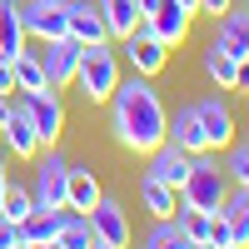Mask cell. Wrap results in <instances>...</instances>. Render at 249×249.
I'll return each instance as SVG.
<instances>
[{
	"instance_id": "484cf974",
	"label": "cell",
	"mask_w": 249,
	"mask_h": 249,
	"mask_svg": "<svg viewBox=\"0 0 249 249\" xmlns=\"http://www.w3.org/2000/svg\"><path fill=\"white\" fill-rule=\"evenodd\" d=\"M179 230H184V239H190V244H210V219L214 214H204V210H184V204H179Z\"/></svg>"
},
{
	"instance_id": "44dd1931",
	"label": "cell",
	"mask_w": 249,
	"mask_h": 249,
	"mask_svg": "<svg viewBox=\"0 0 249 249\" xmlns=\"http://www.w3.org/2000/svg\"><path fill=\"white\" fill-rule=\"evenodd\" d=\"M95 199H100V179H95L90 170H70V179H65V210L90 214Z\"/></svg>"
},
{
	"instance_id": "2e32d148",
	"label": "cell",
	"mask_w": 249,
	"mask_h": 249,
	"mask_svg": "<svg viewBox=\"0 0 249 249\" xmlns=\"http://www.w3.org/2000/svg\"><path fill=\"white\" fill-rule=\"evenodd\" d=\"M214 40H219L234 60H249V10H234V5H230V10L219 15V35H214Z\"/></svg>"
},
{
	"instance_id": "ba28073f",
	"label": "cell",
	"mask_w": 249,
	"mask_h": 249,
	"mask_svg": "<svg viewBox=\"0 0 249 249\" xmlns=\"http://www.w3.org/2000/svg\"><path fill=\"white\" fill-rule=\"evenodd\" d=\"M65 179H70V164L60 155H45L35 164V184H30V199L35 210H65Z\"/></svg>"
},
{
	"instance_id": "83f0119b",
	"label": "cell",
	"mask_w": 249,
	"mask_h": 249,
	"mask_svg": "<svg viewBox=\"0 0 249 249\" xmlns=\"http://www.w3.org/2000/svg\"><path fill=\"white\" fill-rule=\"evenodd\" d=\"M224 175H230L239 190H249V144H239V150L230 155V170H224Z\"/></svg>"
},
{
	"instance_id": "d6a6232c",
	"label": "cell",
	"mask_w": 249,
	"mask_h": 249,
	"mask_svg": "<svg viewBox=\"0 0 249 249\" xmlns=\"http://www.w3.org/2000/svg\"><path fill=\"white\" fill-rule=\"evenodd\" d=\"M234 90H244V95H249V60H239V80H234Z\"/></svg>"
},
{
	"instance_id": "e0dca14e",
	"label": "cell",
	"mask_w": 249,
	"mask_h": 249,
	"mask_svg": "<svg viewBox=\"0 0 249 249\" xmlns=\"http://www.w3.org/2000/svg\"><path fill=\"white\" fill-rule=\"evenodd\" d=\"M60 214H65V210H30L25 219H20V239H25L30 249H40V244H55Z\"/></svg>"
},
{
	"instance_id": "7402d4cb",
	"label": "cell",
	"mask_w": 249,
	"mask_h": 249,
	"mask_svg": "<svg viewBox=\"0 0 249 249\" xmlns=\"http://www.w3.org/2000/svg\"><path fill=\"white\" fill-rule=\"evenodd\" d=\"M25 50V25H20V5L15 0H0V55L15 60Z\"/></svg>"
},
{
	"instance_id": "277c9868",
	"label": "cell",
	"mask_w": 249,
	"mask_h": 249,
	"mask_svg": "<svg viewBox=\"0 0 249 249\" xmlns=\"http://www.w3.org/2000/svg\"><path fill=\"white\" fill-rule=\"evenodd\" d=\"M124 60L135 65V75H150V80L164 70V60H170V45L150 30V20H144V15H140V25L124 35Z\"/></svg>"
},
{
	"instance_id": "f1b7e54d",
	"label": "cell",
	"mask_w": 249,
	"mask_h": 249,
	"mask_svg": "<svg viewBox=\"0 0 249 249\" xmlns=\"http://www.w3.org/2000/svg\"><path fill=\"white\" fill-rule=\"evenodd\" d=\"M210 244H214V249H239V244H234V230H230V219H224V214L210 219Z\"/></svg>"
},
{
	"instance_id": "4316f807",
	"label": "cell",
	"mask_w": 249,
	"mask_h": 249,
	"mask_svg": "<svg viewBox=\"0 0 249 249\" xmlns=\"http://www.w3.org/2000/svg\"><path fill=\"white\" fill-rule=\"evenodd\" d=\"M35 210V199H30V190H15V184H10V190H5V199H0V214H5L10 224H20V219H25Z\"/></svg>"
},
{
	"instance_id": "8fae6325",
	"label": "cell",
	"mask_w": 249,
	"mask_h": 249,
	"mask_svg": "<svg viewBox=\"0 0 249 249\" xmlns=\"http://www.w3.org/2000/svg\"><path fill=\"white\" fill-rule=\"evenodd\" d=\"M20 25L35 40H60L65 35V0H30V5H20Z\"/></svg>"
},
{
	"instance_id": "ab89813d",
	"label": "cell",
	"mask_w": 249,
	"mask_h": 249,
	"mask_svg": "<svg viewBox=\"0 0 249 249\" xmlns=\"http://www.w3.org/2000/svg\"><path fill=\"white\" fill-rule=\"evenodd\" d=\"M15 249H30V244H15Z\"/></svg>"
},
{
	"instance_id": "52a82bcc",
	"label": "cell",
	"mask_w": 249,
	"mask_h": 249,
	"mask_svg": "<svg viewBox=\"0 0 249 249\" xmlns=\"http://www.w3.org/2000/svg\"><path fill=\"white\" fill-rule=\"evenodd\" d=\"M35 55H40V65H45V80H50V90H60V85H70V80H75L85 45H80L75 35H60V40H45V50H35Z\"/></svg>"
},
{
	"instance_id": "74e56055",
	"label": "cell",
	"mask_w": 249,
	"mask_h": 249,
	"mask_svg": "<svg viewBox=\"0 0 249 249\" xmlns=\"http://www.w3.org/2000/svg\"><path fill=\"white\" fill-rule=\"evenodd\" d=\"M90 249H105V244H90Z\"/></svg>"
},
{
	"instance_id": "3957f363",
	"label": "cell",
	"mask_w": 249,
	"mask_h": 249,
	"mask_svg": "<svg viewBox=\"0 0 249 249\" xmlns=\"http://www.w3.org/2000/svg\"><path fill=\"white\" fill-rule=\"evenodd\" d=\"M75 80H80V90H85V100H95V105H105V100L115 95V85H120V55L110 50V40L105 45H85Z\"/></svg>"
},
{
	"instance_id": "d6986e66",
	"label": "cell",
	"mask_w": 249,
	"mask_h": 249,
	"mask_svg": "<svg viewBox=\"0 0 249 249\" xmlns=\"http://www.w3.org/2000/svg\"><path fill=\"white\" fill-rule=\"evenodd\" d=\"M204 75H210L219 90H234V80H239V60L224 50L219 40H210V45H204Z\"/></svg>"
},
{
	"instance_id": "4dcf8cb0",
	"label": "cell",
	"mask_w": 249,
	"mask_h": 249,
	"mask_svg": "<svg viewBox=\"0 0 249 249\" xmlns=\"http://www.w3.org/2000/svg\"><path fill=\"white\" fill-rule=\"evenodd\" d=\"M15 90V75H10V60L0 55V95H10Z\"/></svg>"
},
{
	"instance_id": "8992f818",
	"label": "cell",
	"mask_w": 249,
	"mask_h": 249,
	"mask_svg": "<svg viewBox=\"0 0 249 249\" xmlns=\"http://www.w3.org/2000/svg\"><path fill=\"white\" fill-rule=\"evenodd\" d=\"M195 120H199V130H204V144H210V155L214 150H230L234 144V110H230V100H195Z\"/></svg>"
},
{
	"instance_id": "f35d334b",
	"label": "cell",
	"mask_w": 249,
	"mask_h": 249,
	"mask_svg": "<svg viewBox=\"0 0 249 249\" xmlns=\"http://www.w3.org/2000/svg\"><path fill=\"white\" fill-rule=\"evenodd\" d=\"M40 249H55V244H40Z\"/></svg>"
},
{
	"instance_id": "9a60e30c",
	"label": "cell",
	"mask_w": 249,
	"mask_h": 249,
	"mask_svg": "<svg viewBox=\"0 0 249 249\" xmlns=\"http://www.w3.org/2000/svg\"><path fill=\"white\" fill-rule=\"evenodd\" d=\"M164 140L179 144L184 155H204L210 144H204V130H199V120H195V105H184L179 115H170V124H164Z\"/></svg>"
},
{
	"instance_id": "6da1fadb",
	"label": "cell",
	"mask_w": 249,
	"mask_h": 249,
	"mask_svg": "<svg viewBox=\"0 0 249 249\" xmlns=\"http://www.w3.org/2000/svg\"><path fill=\"white\" fill-rule=\"evenodd\" d=\"M115 140L124 144V150L135 155H150L164 144V124H170V115H164L160 105V90L150 85V75H135V80H120L115 95Z\"/></svg>"
},
{
	"instance_id": "7a4b0ae2",
	"label": "cell",
	"mask_w": 249,
	"mask_h": 249,
	"mask_svg": "<svg viewBox=\"0 0 249 249\" xmlns=\"http://www.w3.org/2000/svg\"><path fill=\"white\" fill-rule=\"evenodd\" d=\"M224 195H230V175L210 160V150L190 160V179L179 184V204L184 210H204V214H219L224 210Z\"/></svg>"
},
{
	"instance_id": "5bb4252c",
	"label": "cell",
	"mask_w": 249,
	"mask_h": 249,
	"mask_svg": "<svg viewBox=\"0 0 249 249\" xmlns=\"http://www.w3.org/2000/svg\"><path fill=\"white\" fill-rule=\"evenodd\" d=\"M144 20H150V30L164 40V45H179V40L190 35V20H195V10H184L179 0H160V5H155L150 15H144Z\"/></svg>"
},
{
	"instance_id": "ac0fdd59",
	"label": "cell",
	"mask_w": 249,
	"mask_h": 249,
	"mask_svg": "<svg viewBox=\"0 0 249 249\" xmlns=\"http://www.w3.org/2000/svg\"><path fill=\"white\" fill-rule=\"evenodd\" d=\"M140 199H144V210H150L155 219H175L179 214V190H170V184H160L150 175L140 179Z\"/></svg>"
},
{
	"instance_id": "30bf717a",
	"label": "cell",
	"mask_w": 249,
	"mask_h": 249,
	"mask_svg": "<svg viewBox=\"0 0 249 249\" xmlns=\"http://www.w3.org/2000/svg\"><path fill=\"white\" fill-rule=\"evenodd\" d=\"M65 35H75L80 45H105V15H100L95 0H65Z\"/></svg>"
},
{
	"instance_id": "1f68e13d",
	"label": "cell",
	"mask_w": 249,
	"mask_h": 249,
	"mask_svg": "<svg viewBox=\"0 0 249 249\" xmlns=\"http://www.w3.org/2000/svg\"><path fill=\"white\" fill-rule=\"evenodd\" d=\"M230 5H234V0H199V10H204V15H224Z\"/></svg>"
},
{
	"instance_id": "7c38bea8",
	"label": "cell",
	"mask_w": 249,
	"mask_h": 249,
	"mask_svg": "<svg viewBox=\"0 0 249 249\" xmlns=\"http://www.w3.org/2000/svg\"><path fill=\"white\" fill-rule=\"evenodd\" d=\"M0 140H5V150L15 155V160H35L45 144H40V135H35V124L25 120V110L20 105H10V115L0 120Z\"/></svg>"
},
{
	"instance_id": "f546056e",
	"label": "cell",
	"mask_w": 249,
	"mask_h": 249,
	"mask_svg": "<svg viewBox=\"0 0 249 249\" xmlns=\"http://www.w3.org/2000/svg\"><path fill=\"white\" fill-rule=\"evenodd\" d=\"M15 244H25L20 239V224H10L5 214H0V249H15Z\"/></svg>"
},
{
	"instance_id": "4fadbf2b",
	"label": "cell",
	"mask_w": 249,
	"mask_h": 249,
	"mask_svg": "<svg viewBox=\"0 0 249 249\" xmlns=\"http://www.w3.org/2000/svg\"><path fill=\"white\" fill-rule=\"evenodd\" d=\"M190 160H195V155H184L179 144L164 140L160 150H150V170H144V175L160 179V184H170V190H179V184L190 179Z\"/></svg>"
},
{
	"instance_id": "9c48e42d",
	"label": "cell",
	"mask_w": 249,
	"mask_h": 249,
	"mask_svg": "<svg viewBox=\"0 0 249 249\" xmlns=\"http://www.w3.org/2000/svg\"><path fill=\"white\" fill-rule=\"evenodd\" d=\"M85 219H90L95 244H105V249H130V219H124V210H120L110 195H100L95 210H90Z\"/></svg>"
},
{
	"instance_id": "836d02e7",
	"label": "cell",
	"mask_w": 249,
	"mask_h": 249,
	"mask_svg": "<svg viewBox=\"0 0 249 249\" xmlns=\"http://www.w3.org/2000/svg\"><path fill=\"white\" fill-rule=\"evenodd\" d=\"M5 190H10V179H5V160H0V199H5Z\"/></svg>"
},
{
	"instance_id": "603a6c76",
	"label": "cell",
	"mask_w": 249,
	"mask_h": 249,
	"mask_svg": "<svg viewBox=\"0 0 249 249\" xmlns=\"http://www.w3.org/2000/svg\"><path fill=\"white\" fill-rule=\"evenodd\" d=\"M10 75H15V90H20V95H30V90H50L45 65H40L35 50H20V55L10 60Z\"/></svg>"
},
{
	"instance_id": "e575fe53",
	"label": "cell",
	"mask_w": 249,
	"mask_h": 249,
	"mask_svg": "<svg viewBox=\"0 0 249 249\" xmlns=\"http://www.w3.org/2000/svg\"><path fill=\"white\" fill-rule=\"evenodd\" d=\"M135 5H140V15H150V10L160 5V0H135Z\"/></svg>"
},
{
	"instance_id": "cb8c5ba5",
	"label": "cell",
	"mask_w": 249,
	"mask_h": 249,
	"mask_svg": "<svg viewBox=\"0 0 249 249\" xmlns=\"http://www.w3.org/2000/svg\"><path fill=\"white\" fill-rule=\"evenodd\" d=\"M95 234H90V219L80 210H65L60 214V230H55V249H90Z\"/></svg>"
},
{
	"instance_id": "d590c367",
	"label": "cell",
	"mask_w": 249,
	"mask_h": 249,
	"mask_svg": "<svg viewBox=\"0 0 249 249\" xmlns=\"http://www.w3.org/2000/svg\"><path fill=\"white\" fill-rule=\"evenodd\" d=\"M179 5H184V10H195V15H199V0H179Z\"/></svg>"
},
{
	"instance_id": "8d00e7d4",
	"label": "cell",
	"mask_w": 249,
	"mask_h": 249,
	"mask_svg": "<svg viewBox=\"0 0 249 249\" xmlns=\"http://www.w3.org/2000/svg\"><path fill=\"white\" fill-rule=\"evenodd\" d=\"M190 249H214V244H190Z\"/></svg>"
},
{
	"instance_id": "d4e9b609",
	"label": "cell",
	"mask_w": 249,
	"mask_h": 249,
	"mask_svg": "<svg viewBox=\"0 0 249 249\" xmlns=\"http://www.w3.org/2000/svg\"><path fill=\"white\" fill-rule=\"evenodd\" d=\"M144 249H190V239H184L179 219H155L150 239H144Z\"/></svg>"
},
{
	"instance_id": "5b68a950",
	"label": "cell",
	"mask_w": 249,
	"mask_h": 249,
	"mask_svg": "<svg viewBox=\"0 0 249 249\" xmlns=\"http://www.w3.org/2000/svg\"><path fill=\"white\" fill-rule=\"evenodd\" d=\"M20 110H25V120L35 124L40 144H60V135H65V105L55 100V90H30V95H20Z\"/></svg>"
},
{
	"instance_id": "ffe728a7",
	"label": "cell",
	"mask_w": 249,
	"mask_h": 249,
	"mask_svg": "<svg viewBox=\"0 0 249 249\" xmlns=\"http://www.w3.org/2000/svg\"><path fill=\"white\" fill-rule=\"evenodd\" d=\"M95 5H100V15H105L110 40H124L140 25V5H135V0H95Z\"/></svg>"
}]
</instances>
